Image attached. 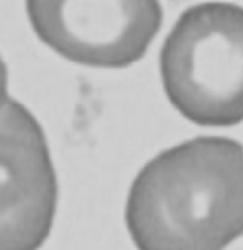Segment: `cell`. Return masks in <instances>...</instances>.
I'll use <instances>...</instances> for the list:
<instances>
[{"instance_id":"5b68a950","label":"cell","mask_w":243,"mask_h":250,"mask_svg":"<svg viewBox=\"0 0 243 250\" xmlns=\"http://www.w3.org/2000/svg\"><path fill=\"white\" fill-rule=\"evenodd\" d=\"M10 93H8V66L0 57V114L10 104Z\"/></svg>"},{"instance_id":"7a4b0ae2","label":"cell","mask_w":243,"mask_h":250,"mask_svg":"<svg viewBox=\"0 0 243 250\" xmlns=\"http://www.w3.org/2000/svg\"><path fill=\"white\" fill-rule=\"evenodd\" d=\"M160 76L173 108L192 124L243 122V6L186 8L160 49Z\"/></svg>"},{"instance_id":"3957f363","label":"cell","mask_w":243,"mask_h":250,"mask_svg":"<svg viewBox=\"0 0 243 250\" xmlns=\"http://www.w3.org/2000/svg\"><path fill=\"white\" fill-rule=\"evenodd\" d=\"M38 40L67 61L91 68L137 62L160 32V0H25Z\"/></svg>"},{"instance_id":"6da1fadb","label":"cell","mask_w":243,"mask_h":250,"mask_svg":"<svg viewBox=\"0 0 243 250\" xmlns=\"http://www.w3.org/2000/svg\"><path fill=\"white\" fill-rule=\"evenodd\" d=\"M125 226L137 250H224L243 235V146L196 137L139 171Z\"/></svg>"},{"instance_id":"277c9868","label":"cell","mask_w":243,"mask_h":250,"mask_svg":"<svg viewBox=\"0 0 243 250\" xmlns=\"http://www.w3.org/2000/svg\"><path fill=\"white\" fill-rule=\"evenodd\" d=\"M57 210V174L40 122L17 101L0 114V250H38Z\"/></svg>"}]
</instances>
